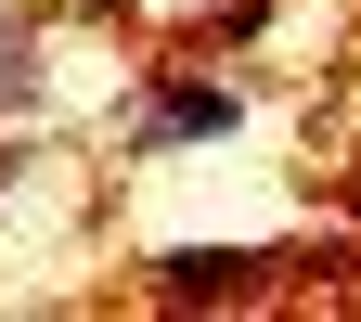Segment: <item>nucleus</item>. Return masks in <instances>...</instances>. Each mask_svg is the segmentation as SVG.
Wrapping results in <instances>:
<instances>
[{
	"mask_svg": "<svg viewBox=\"0 0 361 322\" xmlns=\"http://www.w3.org/2000/svg\"><path fill=\"white\" fill-rule=\"evenodd\" d=\"M233 129H245V90L233 78H168L155 104L129 116V142H142V155H180V142H233Z\"/></svg>",
	"mask_w": 361,
	"mask_h": 322,
	"instance_id": "1",
	"label": "nucleus"
},
{
	"mask_svg": "<svg viewBox=\"0 0 361 322\" xmlns=\"http://www.w3.org/2000/svg\"><path fill=\"white\" fill-rule=\"evenodd\" d=\"M245 271H258L245 245H233V258H207V245H194V258H168V297H207V284H245Z\"/></svg>",
	"mask_w": 361,
	"mask_h": 322,
	"instance_id": "2",
	"label": "nucleus"
},
{
	"mask_svg": "<svg viewBox=\"0 0 361 322\" xmlns=\"http://www.w3.org/2000/svg\"><path fill=\"white\" fill-rule=\"evenodd\" d=\"M0 104H39V39L0 26Z\"/></svg>",
	"mask_w": 361,
	"mask_h": 322,
	"instance_id": "3",
	"label": "nucleus"
}]
</instances>
